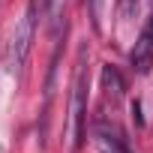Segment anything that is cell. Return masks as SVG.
Segmentation results:
<instances>
[{"label":"cell","instance_id":"8992f818","mask_svg":"<svg viewBox=\"0 0 153 153\" xmlns=\"http://www.w3.org/2000/svg\"><path fill=\"white\" fill-rule=\"evenodd\" d=\"M138 3H141V0H117V15H120V21H123V24L135 18Z\"/></svg>","mask_w":153,"mask_h":153},{"label":"cell","instance_id":"9c48e42d","mask_svg":"<svg viewBox=\"0 0 153 153\" xmlns=\"http://www.w3.org/2000/svg\"><path fill=\"white\" fill-rule=\"evenodd\" d=\"M132 114H135V123L141 126V123H144V117H141V105H138V102H132Z\"/></svg>","mask_w":153,"mask_h":153},{"label":"cell","instance_id":"3957f363","mask_svg":"<svg viewBox=\"0 0 153 153\" xmlns=\"http://www.w3.org/2000/svg\"><path fill=\"white\" fill-rule=\"evenodd\" d=\"M129 60H132V69L138 75H147L150 72V66H153V15L144 21V27H141V33H138L135 45H132Z\"/></svg>","mask_w":153,"mask_h":153},{"label":"cell","instance_id":"5b68a950","mask_svg":"<svg viewBox=\"0 0 153 153\" xmlns=\"http://www.w3.org/2000/svg\"><path fill=\"white\" fill-rule=\"evenodd\" d=\"M102 84H105L108 96H114V99L123 96V78H120V72L114 66H102Z\"/></svg>","mask_w":153,"mask_h":153},{"label":"cell","instance_id":"277c9868","mask_svg":"<svg viewBox=\"0 0 153 153\" xmlns=\"http://www.w3.org/2000/svg\"><path fill=\"white\" fill-rule=\"evenodd\" d=\"M93 138H96L99 153H132V150H129V141L123 138V132H120L117 126L96 123V126H93Z\"/></svg>","mask_w":153,"mask_h":153},{"label":"cell","instance_id":"7a4b0ae2","mask_svg":"<svg viewBox=\"0 0 153 153\" xmlns=\"http://www.w3.org/2000/svg\"><path fill=\"white\" fill-rule=\"evenodd\" d=\"M33 30H36V0H30L27 12L15 21V27L9 33V42H6V69L9 72H21V66L30 54Z\"/></svg>","mask_w":153,"mask_h":153},{"label":"cell","instance_id":"ba28073f","mask_svg":"<svg viewBox=\"0 0 153 153\" xmlns=\"http://www.w3.org/2000/svg\"><path fill=\"white\" fill-rule=\"evenodd\" d=\"M87 6H90V21L96 30H102V0H87Z\"/></svg>","mask_w":153,"mask_h":153},{"label":"cell","instance_id":"6da1fadb","mask_svg":"<svg viewBox=\"0 0 153 153\" xmlns=\"http://www.w3.org/2000/svg\"><path fill=\"white\" fill-rule=\"evenodd\" d=\"M84 99H87V45L78 48V60H75V72H72V87H69V114H66V144H69V150L81 147Z\"/></svg>","mask_w":153,"mask_h":153},{"label":"cell","instance_id":"52a82bcc","mask_svg":"<svg viewBox=\"0 0 153 153\" xmlns=\"http://www.w3.org/2000/svg\"><path fill=\"white\" fill-rule=\"evenodd\" d=\"M63 6H66V0H48L45 15H48V21H51V24H57V21H60V15H63Z\"/></svg>","mask_w":153,"mask_h":153}]
</instances>
